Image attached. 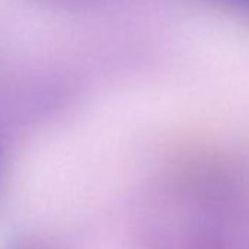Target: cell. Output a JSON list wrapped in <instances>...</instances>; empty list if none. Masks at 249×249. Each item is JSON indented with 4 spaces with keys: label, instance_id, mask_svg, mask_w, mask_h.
Masks as SVG:
<instances>
[{
    "label": "cell",
    "instance_id": "cell-1",
    "mask_svg": "<svg viewBox=\"0 0 249 249\" xmlns=\"http://www.w3.org/2000/svg\"><path fill=\"white\" fill-rule=\"evenodd\" d=\"M227 3L230 5H234L237 8H245V9H249V0H226Z\"/></svg>",
    "mask_w": 249,
    "mask_h": 249
}]
</instances>
